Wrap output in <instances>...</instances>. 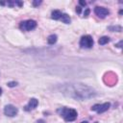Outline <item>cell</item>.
I'll use <instances>...</instances> for the list:
<instances>
[{"label": "cell", "mask_w": 123, "mask_h": 123, "mask_svg": "<svg viewBox=\"0 0 123 123\" xmlns=\"http://www.w3.org/2000/svg\"><path fill=\"white\" fill-rule=\"evenodd\" d=\"M60 91L67 97H71L77 100H85L96 95L95 90L84 84L78 83H67L62 84L59 86Z\"/></svg>", "instance_id": "1"}, {"label": "cell", "mask_w": 123, "mask_h": 123, "mask_svg": "<svg viewBox=\"0 0 123 123\" xmlns=\"http://www.w3.org/2000/svg\"><path fill=\"white\" fill-rule=\"evenodd\" d=\"M58 111L61 113V115L64 118L65 121H74L77 118V111L74 109H66V108H62L58 110Z\"/></svg>", "instance_id": "2"}, {"label": "cell", "mask_w": 123, "mask_h": 123, "mask_svg": "<svg viewBox=\"0 0 123 123\" xmlns=\"http://www.w3.org/2000/svg\"><path fill=\"white\" fill-rule=\"evenodd\" d=\"M80 46L82 48H91L93 46V39L89 35L83 36L80 39Z\"/></svg>", "instance_id": "3"}, {"label": "cell", "mask_w": 123, "mask_h": 123, "mask_svg": "<svg viewBox=\"0 0 123 123\" xmlns=\"http://www.w3.org/2000/svg\"><path fill=\"white\" fill-rule=\"evenodd\" d=\"M19 27L23 31H31V30H34L37 27V22L35 20H32V19L22 21V22H20Z\"/></svg>", "instance_id": "4"}, {"label": "cell", "mask_w": 123, "mask_h": 123, "mask_svg": "<svg viewBox=\"0 0 123 123\" xmlns=\"http://www.w3.org/2000/svg\"><path fill=\"white\" fill-rule=\"evenodd\" d=\"M110 108V103H104V104H96L93 107H91V111H95L98 113H103L107 111Z\"/></svg>", "instance_id": "5"}, {"label": "cell", "mask_w": 123, "mask_h": 123, "mask_svg": "<svg viewBox=\"0 0 123 123\" xmlns=\"http://www.w3.org/2000/svg\"><path fill=\"white\" fill-rule=\"evenodd\" d=\"M17 111H18L17 108H15L13 105H7L4 108V113L8 116H11V117L14 116L17 113Z\"/></svg>", "instance_id": "6"}, {"label": "cell", "mask_w": 123, "mask_h": 123, "mask_svg": "<svg viewBox=\"0 0 123 123\" xmlns=\"http://www.w3.org/2000/svg\"><path fill=\"white\" fill-rule=\"evenodd\" d=\"M94 12H95V14H96L98 17H101V18L106 17V16L109 15V13H110L109 10L106 9V8H103V7H96V8L94 9Z\"/></svg>", "instance_id": "7"}, {"label": "cell", "mask_w": 123, "mask_h": 123, "mask_svg": "<svg viewBox=\"0 0 123 123\" xmlns=\"http://www.w3.org/2000/svg\"><path fill=\"white\" fill-rule=\"evenodd\" d=\"M38 105V101L36 99V98H31L28 105L25 107V110L26 111H29V110H33V109H36L37 106Z\"/></svg>", "instance_id": "8"}, {"label": "cell", "mask_w": 123, "mask_h": 123, "mask_svg": "<svg viewBox=\"0 0 123 123\" xmlns=\"http://www.w3.org/2000/svg\"><path fill=\"white\" fill-rule=\"evenodd\" d=\"M60 19H61L63 23H65V24H69V23L71 22V19H70L69 15L66 14V13H62V16H61Z\"/></svg>", "instance_id": "9"}, {"label": "cell", "mask_w": 123, "mask_h": 123, "mask_svg": "<svg viewBox=\"0 0 123 123\" xmlns=\"http://www.w3.org/2000/svg\"><path fill=\"white\" fill-rule=\"evenodd\" d=\"M61 16H62V12H61L60 11L55 10V11H53V12H52V15H51V17H52L53 19L58 20V19H60V18H61Z\"/></svg>", "instance_id": "10"}, {"label": "cell", "mask_w": 123, "mask_h": 123, "mask_svg": "<svg viewBox=\"0 0 123 123\" xmlns=\"http://www.w3.org/2000/svg\"><path fill=\"white\" fill-rule=\"evenodd\" d=\"M109 41H110V37H102L99 38L98 43H99L100 45H105V44H107Z\"/></svg>", "instance_id": "11"}, {"label": "cell", "mask_w": 123, "mask_h": 123, "mask_svg": "<svg viewBox=\"0 0 123 123\" xmlns=\"http://www.w3.org/2000/svg\"><path fill=\"white\" fill-rule=\"evenodd\" d=\"M47 41H48V43L51 44V45L55 44L56 41H57V36H56V35H51V36H49Z\"/></svg>", "instance_id": "12"}, {"label": "cell", "mask_w": 123, "mask_h": 123, "mask_svg": "<svg viewBox=\"0 0 123 123\" xmlns=\"http://www.w3.org/2000/svg\"><path fill=\"white\" fill-rule=\"evenodd\" d=\"M110 31L111 32H121L122 31V27L119 26V25H115V26H110L108 28Z\"/></svg>", "instance_id": "13"}, {"label": "cell", "mask_w": 123, "mask_h": 123, "mask_svg": "<svg viewBox=\"0 0 123 123\" xmlns=\"http://www.w3.org/2000/svg\"><path fill=\"white\" fill-rule=\"evenodd\" d=\"M8 85H9V86H11V87H12V86H16V85H17V83H16V82H11V83H9Z\"/></svg>", "instance_id": "14"}, {"label": "cell", "mask_w": 123, "mask_h": 123, "mask_svg": "<svg viewBox=\"0 0 123 123\" xmlns=\"http://www.w3.org/2000/svg\"><path fill=\"white\" fill-rule=\"evenodd\" d=\"M40 3H41V1H34V2H33V5H34L35 7H37V6H38Z\"/></svg>", "instance_id": "15"}, {"label": "cell", "mask_w": 123, "mask_h": 123, "mask_svg": "<svg viewBox=\"0 0 123 123\" xmlns=\"http://www.w3.org/2000/svg\"><path fill=\"white\" fill-rule=\"evenodd\" d=\"M89 12H90L89 9H86V10L85 11V12H84V15H85V16H87V15L89 14Z\"/></svg>", "instance_id": "16"}, {"label": "cell", "mask_w": 123, "mask_h": 123, "mask_svg": "<svg viewBox=\"0 0 123 123\" xmlns=\"http://www.w3.org/2000/svg\"><path fill=\"white\" fill-rule=\"evenodd\" d=\"M121 45H122V40H121V41H119V42L116 44V46H117V47H119V48H120V47H122Z\"/></svg>", "instance_id": "17"}, {"label": "cell", "mask_w": 123, "mask_h": 123, "mask_svg": "<svg viewBox=\"0 0 123 123\" xmlns=\"http://www.w3.org/2000/svg\"><path fill=\"white\" fill-rule=\"evenodd\" d=\"M76 11H77V12H78V13H80V12H81V7H77Z\"/></svg>", "instance_id": "18"}, {"label": "cell", "mask_w": 123, "mask_h": 123, "mask_svg": "<svg viewBox=\"0 0 123 123\" xmlns=\"http://www.w3.org/2000/svg\"><path fill=\"white\" fill-rule=\"evenodd\" d=\"M80 4H81L82 6H84V7L86 6V2H84V1H80Z\"/></svg>", "instance_id": "19"}, {"label": "cell", "mask_w": 123, "mask_h": 123, "mask_svg": "<svg viewBox=\"0 0 123 123\" xmlns=\"http://www.w3.org/2000/svg\"><path fill=\"white\" fill-rule=\"evenodd\" d=\"M81 123H88V122H86V121H83V122H81Z\"/></svg>", "instance_id": "20"}, {"label": "cell", "mask_w": 123, "mask_h": 123, "mask_svg": "<svg viewBox=\"0 0 123 123\" xmlns=\"http://www.w3.org/2000/svg\"><path fill=\"white\" fill-rule=\"evenodd\" d=\"M95 123H98V122H95Z\"/></svg>", "instance_id": "21"}]
</instances>
